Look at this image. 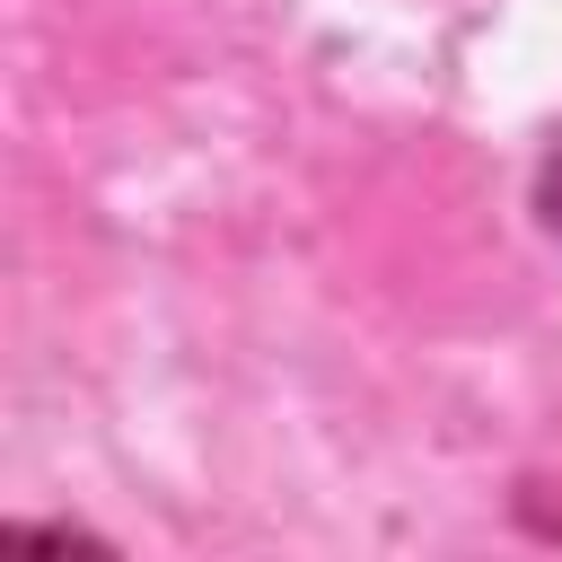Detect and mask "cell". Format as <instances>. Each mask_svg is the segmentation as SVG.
<instances>
[{"label": "cell", "mask_w": 562, "mask_h": 562, "mask_svg": "<svg viewBox=\"0 0 562 562\" xmlns=\"http://www.w3.org/2000/svg\"><path fill=\"white\" fill-rule=\"evenodd\" d=\"M544 211H553V228H562V158H553V176H544Z\"/></svg>", "instance_id": "obj_1"}]
</instances>
